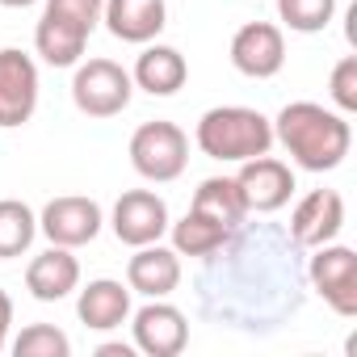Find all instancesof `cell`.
Instances as JSON below:
<instances>
[{
    "mask_svg": "<svg viewBox=\"0 0 357 357\" xmlns=\"http://www.w3.org/2000/svg\"><path fill=\"white\" fill-rule=\"evenodd\" d=\"M168 231H172V248H176V257H211V252H219L223 244H227V227L223 223H215L211 215H202V211H185V219L181 223H168Z\"/></svg>",
    "mask_w": 357,
    "mask_h": 357,
    "instance_id": "cell-21",
    "label": "cell"
},
{
    "mask_svg": "<svg viewBox=\"0 0 357 357\" xmlns=\"http://www.w3.org/2000/svg\"><path fill=\"white\" fill-rule=\"evenodd\" d=\"M273 143H282L298 168L332 172L344 164V155L353 147V126L344 114L324 109L319 101H290L273 118Z\"/></svg>",
    "mask_w": 357,
    "mask_h": 357,
    "instance_id": "cell-2",
    "label": "cell"
},
{
    "mask_svg": "<svg viewBox=\"0 0 357 357\" xmlns=\"http://www.w3.org/2000/svg\"><path fill=\"white\" fill-rule=\"evenodd\" d=\"M130 332H135V349L147 357H176L190 344V319L168 298H147V307L130 315Z\"/></svg>",
    "mask_w": 357,
    "mask_h": 357,
    "instance_id": "cell-8",
    "label": "cell"
},
{
    "mask_svg": "<svg viewBox=\"0 0 357 357\" xmlns=\"http://www.w3.org/2000/svg\"><path fill=\"white\" fill-rule=\"evenodd\" d=\"M344 227V198L336 190H311L307 198H298L294 215H290V240L298 248H319L332 244Z\"/></svg>",
    "mask_w": 357,
    "mask_h": 357,
    "instance_id": "cell-14",
    "label": "cell"
},
{
    "mask_svg": "<svg viewBox=\"0 0 357 357\" xmlns=\"http://www.w3.org/2000/svg\"><path fill=\"white\" fill-rule=\"evenodd\" d=\"M307 278H311L315 294H319L340 319H353V315H357V252H353V248H344V244H336V240L311 248Z\"/></svg>",
    "mask_w": 357,
    "mask_h": 357,
    "instance_id": "cell-7",
    "label": "cell"
},
{
    "mask_svg": "<svg viewBox=\"0 0 357 357\" xmlns=\"http://www.w3.org/2000/svg\"><path fill=\"white\" fill-rule=\"evenodd\" d=\"M135 97V80L122 63L114 59H89V63H76V76H72V101L80 114L89 118H118Z\"/></svg>",
    "mask_w": 357,
    "mask_h": 357,
    "instance_id": "cell-6",
    "label": "cell"
},
{
    "mask_svg": "<svg viewBox=\"0 0 357 357\" xmlns=\"http://www.w3.org/2000/svg\"><path fill=\"white\" fill-rule=\"evenodd\" d=\"M97 357H135V344H101Z\"/></svg>",
    "mask_w": 357,
    "mask_h": 357,
    "instance_id": "cell-27",
    "label": "cell"
},
{
    "mask_svg": "<svg viewBox=\"0 0 357 357\" xmlns=\"http://www.w3.org/2000/svg\"><path fill=\"white\" fill-rule=\"evenodd\" d=\"M286 63V38L273 22H248L231 38V68L248 80H273Z\"/></svg>",
    "mask_w": 357,
    "mask_h": 357,
    "instance_id": "cell-13",
    "label": "cell"
},
{
    "mask_svg": "<svg viewBox=\"0 0 357 357\" xmlns=\"http://www.w3.org/2000/svg\"><path fill=\"white\" fill-rule=\"evenodd\" d=\"M126 286L130 294H143V298H168L181 286V257H176V248H164L160 240L135 248V257L126 261Z\"/></svg>",
    "mask_w": 357,
    "mask_h": 357,
    "instance_id": "cell-16",
    "label": "cell"
},
{
    "mask_svg": "<svg viewBox=\"0 0 357 357\" xmlns=\"http://www.w3.org/2000/svg\"><path fill=\"white\" fill-rule=\"evenodd\" d=\"M194 143L202 155H211L219 164H244L273 147V122L248 105H215L198 118Z\"/></svg>",
    "mask_w": 357,
    "mask_h": 357,
    "instance_id": "cell-3",
    "label": "cell"
},
{
    "mask_svg": "<svg viewBox=\"0 0 357 357\" xmlns=\"http://www.w3.org/2000/svg\"><path fill=\"white\" fill-rule=\"evenodd\" d=\"M236 185L244 194L248 215H278L290 202V194H294V172H290L286 160L265 151V155H252V160L240 164Z\"/></svg>",
    "mask_w": 357,
    "mask_h": 357,
    "instance_id": "cell-9",
    "label": "cell"
},
{
    "mask_svg": "<svg viewBox=\"0 0 357 357\" xmlns=\"http://www.w3.org/2000/svg\"><path fill=\"white\" fill-rule=\"evenodd\" d=\"M38 109V63L17 51L5 47L0 51V126L13 130L26 126Z\"/></svg>",
    "mask_w": 357,
    "mask_h": 357,
    "instance_id": "cell-11",
    "label": "cell"
},
{
    "mask_svg": "<svg viewBox=\"0 0 357 357\" xmlns=\"http://www.w3.org/2000/svg\"><path fill=\"white\" fill-rule=\"evenodd\" d=\"M130 164L143 181L151 185H168L185 172L190 164V135L176 126V122H143L135 135H130Z\"/></svg>",
    "mask_w": 357,
    "mask_h": 357,
    "instance_id": "cell-5",
    "label": "cell"
},
{
    "mask_svg": "<svg viewBox=\"0 0 357 357\" xmlns=\"http://www.w3.org/2000/svg\"><path fill=\"white\" fill-rule=\"evenodd\" d=\"M130 80H135V89H143V93H151V97H172V93L185 89L190 63H185V55L176 51V47L155 43V47H143V55L135 59Z\"/></svg>",
    "mask_w": 357,
    "mask_h": 357,
    "instance_id": "cell-19",
    "label": "cell"
},
{
    "mask_svg": "<svg viewBox=\"0 0 357 357\" xmlns=\"http://www.w3.org/2000/svg\"><path fill=\"white\" fill-rule=\"evenodd\" d=\"M294 257L298 244L290 240V231H278L269 223H240L219 252L202 257V315L244 332L278 328L286 315L303 307V269Z\"/></svg>",
    "mask_w": 357,
    "mask_h": 357,
    "instance_id": "cell-1",
    "label": "cell"
},
{
    "mask_svg": "<svg viewBox=\"0 0 357 357\" xmlns=\"http://www.w3.org/2000/svg\"><path fill=\"white\" fill-rule=\"evenodd\" d=\"M101 22L118 43L147 47L168 26V0H105Z\"/></svg>",
    "mask_w": 357,
    "mask_h": 357,
    "instance_id": "cell-15",
    "label": "cell"
},
{
    "mask_svg": "<svg viewBox=\"0 0 357 357\" xmlns=\"http://www.w3.org/2000/svg\"><path fill=\"white\" fill-rule=\"evenodd\" d=\"M101 206L93 198H80V194H63V198H51L38 215V231L59 244V248H84L101 236Z\"/></svg>",
    "mask_w": 357,
    "mask_h": 357,
    "instance_id": "cell-10",
    "label": "cell"
},
{
    "mask_svg": "<svg viewBox=\"0 0 357 357\" xmlns=\"http://www.w3.org/2000/svg\"><path fill=\"white\" fill-rule=\"evenodd\" d=\"M68 353H72V340L55 324H30L13 340V357H68Z\"/></svg>",
    "mask_w": 357,
    "mask_h": 357,
    "instance_id": "cell-24",
    "label": "cell"
},
{
    "mask_svg": "<svg viewBox=\"0 0 357 357\" xmlns=\"http://www.w3.org/2000/svg\"><path fill=\"white\" fill-rule=\"evenodd\" d=\"M5 9H30V5H38V0H0Z\"/></svg>",
    "mask_w": 357,
    "mask_h": 357,
    "instance_id": "cell-28",
    "label": "cell"
},
{
    "mask_svg": "<svg viewBox=\"0 0 357 357\" xmlns=\"http://www.w3.org/2000/svg\"><path fill=\"white\" fill-rule=\"evenodd\" d=\"M168 202L151 190H126L118 202H114V215H109V227L114 236L126 244V248H143V244H155L164 231H168Z\"/></svg>",
    "mask_w": 357,
    "mask_h": 357,
    "instance_id": "cell-12",
    "label": "cell"
},
{
    "mask_svg": "<svg viewBox=\"0 0 357 357\" xmlns=\"http://www.w3.org/2000/svg\"><path fill=\"white\" fill-rule=\"evenodd\" d=\"M34 236H38V215L26 202H17V198L0 202V261H13V257L30 252Z\"/></svg>",
    "mask_w": 357,
    "mask_h": 357,
    "instance_id": "cell-22",
    "label": "cell"
},
{
    "mask_svg": "<svg viewBox=\"0 0 357 357\" xmlns=\"http://www.w3.org/2000/svg\"><path fill=\"white\" fill-rule=\"evenodd\" d=\"M328 97L336 105V114H357V55H344L332 76H328Z\"/></svg>",
    "mask_w": 357,
    "mask_h": 357,
    "instance_id": "cell-25",
    "label": "cell"
},
{
    "mask_svg": "<svg viewBox=\"0 0 357 357\" xmlns=\"http://www.w3.org/2000/svg\"><path fill=\"white\" fill-rule=\"evenodd\" d=\"M9 328H13V298L0 290V353H5V344H9Z\"/></svg>",
    "mask_w": 357,
    "mask_h": 357,
    "instance_id": "cell-26",
    "label": "cell"
},
{
    "mask_svg": "<svg viewBox=\"0 0 357 357\" xmlns=\"http://www.w3.org/2000/svg\"><path fill=\"white\" fill-rule=\"evenodd\" d=\"M278 13L294 34H319L336 13V0H278Z\"/></svg>",
    "mask_w": 357,
    "mask_h": 357,
    "instance_id": "cell-23",
    "label": "cell"
},
{
    "mask_svg": "<svg viewBox=\"0 0 357 357\" xmlns=\"http://www.w3.org/2000/svg\"><path fill=\"white\" fill-rule=\"evenodd\" d=\"M194 211L211 215L215 223H223L227 231H236L244 219H248V206H244V194L236 185V176H206V181L194 190Z\"/></svg>",
    "mask_w": 357,
    "mask_h": 357,
    "instance_id": "cell-20",
    "label": "cell"
},
{
    "mask_svg": "<svg viewBox=\"0 0 357 357\" xmlns=\"http://www.w3.org/2000/svg\"><path fill=\"white\" fill-rule=\"evenodd\" d=\"M76 315L84 328L93 332H114L130 319V286L114 282V278H97L80 290L76 298Z\"/></svg>",
    "mask_w": 357,
    "mask_h": 357,
    "instance_id": "cell-18",
    "label": "cell"
},
{
    "mask_svg": "<svg viewBox=\"0 0 357 357\" xmlns=\"http://www.w3.org/2000/svg\"><path fill=\"white\" fill-rule=\"evenodd\" d=\"M76 286H80V261L72 257V248L51 244L47 252H38V257L26 265V290H30L38 303H59V298H68Z\"/></svg>",
    "mask_w": 357,
    "mask_h": 357,
    "instance_id": "cell-17",
    "label": "cell"
},
{
    "mask_svg": "<svg viewBox=\"0 0 357 357\" xmlns=\"http://www.w3.org/2000/svg\"><path fill=\"white\" fill-rule=\"evenodd\" d=\"M101 5L105 0H47V9L34 30V51L51 68H76L89 34L101 26Z\"/></svg>",
    "mask_w": 357,
    "mask_h": 357,
    "instance_id": "cell-4",
    "label": "cell"
}]
</instances>
